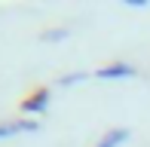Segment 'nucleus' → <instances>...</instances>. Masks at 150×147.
I'll use <instances>...</instances> for the list:
<instances>
[{
    "label": "nucleus",
    "mask_w": 150,
    "mask_h": 147,
    "mask_svg": "<svg viewBox=\"0 0 150 147\" xmlns=\"http://www.w3.org/2000/svg\"><path fill=\"white\" fill-rule=\"evenodd\" d=\"M46 104H49V89H34L22 101V110L25 113H37V110H46Z\"/></svg>",
    "instance_id": "1"
},
{
    "label": "nucleus",
    "mask_w": 150,
    "mask_h": 147,
    "mask_svg": "<svg viewBox=\"0 0 150 147\" xmlns=\"http://www.w3.org/2000/svg\"><path fill=\"white\" fill-rule=\"evenodd\" d=\"M132 74H135L132 64L117 61V64H107V68H101V71H98V77H101V80H122V77H132Z\"/></svg>",
    "instance_id": "2"
},
{
    "label": "nucleus",
    "mask_w": 150,
    "mask_h": 147,
    "mask_svg": "<svg viewBox=\"0 0 150 147\" xmlns=\"http://www.w3.org/2000/svg\"><path fill=\"white\" fill-rule=\"evenodd\" d=\"M34 129H37V123H31V119H25V123H0V138L16 135V132H34Z\"/></svg>",
    "instance_id": "3"
},
{
    "label": "nucleus",
    "mask_w": 150,
    "mask_h": 147,
    "mask_svg": "<svg viewBox=\"0 0 150 147\" xmlns=\"http://www.w3.org/2000/svg\"><path fill=\"white\" fill-rule=\"evenodd\" d=\"M126 138H129V132H126V129H110V132H107V135L101 138L95 147H120Z\"/></svg>",
    "instance_id": "4"
}]
</instances>
